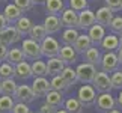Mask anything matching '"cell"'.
<instances>
[{
    "instance_id": "cell-42",
    "label": "cell",
    "mask_w": 122,
    "mask_h": 113,
    "mask_svg": "<svg viewBox=\"0 0 122 113\" xmlns=\"http://www.w3.org/2000/svg\"><path fill=\"white\" fill-rule=\"evenodd\" d=\"M54 112H56V107L47 104V103L41 104V107H39V113H54Z\"/></svg>"
},
{
    "instance_id": "cell-8",
    "label": "cell",
    "mask_w": 122,
    "mask_h": 113,
    "mask_svg": "<svg viewBox=\"0 0 122 113\" xmlns=\"http://www.w3.org/2000/svg\"><path fill=\"white\" fill-rule=\"evenodd\" d=\"M14 100H17L18 103H24V104H30L36 100L33 91H32V86L29 84H18L15 95H14Z\"/></svg>"
},
{
    "instance_id": "cell-23",
    "label": "cell",
    "mask_w": 122,
    "mask_h": 113,
    "mask_svg": "<svg viewBox=\"0 0 122 113\" xmlns=\"http://www.w3.org/2000/svg\"><path fill=\"white\" fill-rule=\"evenodd\" d=\"M72 47H74V50L77 51V54H83L87 48H91V47H92L91 38L87 36V33H80Z\"/></svg>"
},
{
    "instance_id": "cell-41",
    "label": "cell",
    "mask_w": 122,
    "mask_h": 113,
    "mask_svg": "<svg viewBox=\"0 0 122 113\" xmlns=\"http://www.w3.org/2000/svg\"><path fill=\"white\" fill-rule=\"evenodd\" d=\"M104 2H106V6L110 8L113 12L122 11V2L121 0H104Z\"/></svg>"
},
{
    "instance_id": "cell-26",
    "label": "cell",
    "mask_w": 122,
    "mask_h": 113,
    "mask_svg": "<svg viewBox=\"0 0 122 113\" xmlns=\"http://www.w3.org/2000/svg\"><path fill=\"white\" fill-rule=\"evenodd\" d=\"M26 60L24 54H23V50L21 48H17V47H12V48H8V54H6V62L11 63L15 67L17 63Z\"/></svg>"
},
{
    "instance_id": "cell-45",
    "label": "cell",
    "mask_w": 122,
    "mask_h": 113,
    "mask_svg": "<svg viewBox=\"0 0 122 113\" xmlns=\"http://www.w3.org/2000/svg\"><path fill=\"white\" fill-rule=\"evenodd\" d=\"M116 106H118L119 109H122V91L119 92V95H118V98H116Z\"/></svg>"
},
{
    "instance_id": "cell-47",
    "label": "cell",
    "mask_w": 122,
    "mask_h": 113,
    "mask_svg": "<svg viewBox=\"0 0 122 113\" xmlns=\"http://www.w3.org/2000/svg\"><path fill=\"white\" fill-rule=\"evenodd\" d=\"M54 113H68V112L62 107V109H56V112H54Z\"/></svg>"
},
{
    "instance_id": "cell-38",
    "label": "cell",
    "mask_w": 122,
    "mask_h": 113,
    "mask_svg": "<svg viewBox=\"0 0 122 113\" xmlns=\"http://www.w3.org/2000/svg\"><path fill=\"white\" fill-rule=\"evenodd\" d=\"M14 5H15L21 12H29L35 6L33 0H14Z\"/></svg>"
},
{
    "instance_id": "cell-46",
    "label": "cell",
    "mask_w": 122,
    "mask_h": 113,
    "mask_svg": "<svg viewBox=\"0 0 122 113\" xmlns=\"http://www.w3.org/2000/svg\"><path fill=\"white\" fill-rule=\"evenodd\" d=\"M116 54H118V60H119V65H122V47H119L116 50Z\"/></svg>"
},
{
    "instance_id": "cell-32",
    "label": "cell",
    "mask_w": 122,
    "mask_h": 113,
    "mask_svg": "<svg viewBox=\"0 0 122 113\" xmlns=\"http://www.w3.org/2000/svg\"><path fill=\"white\" fill-rule=\"evenodd\" d=\"M32 67V75L33 77H45L47 75V62L44 60H33V63H30Z\"/></svg>"
},
{
    "instance_id": "cell-15",
    "label": "cell",
    "mask_w": 122,
    "mask_h": 113,
    "mask_svg": "<svg viewBox=\"0 0 122 113\" xmlns=\"http://www.w3.org/2000/svg\"><path fill=\"white\" fill-rule=\"evenodd\" d=\"M97 23L95 20V12L91 9H84V11L78 12V29L81 30H87L91 26H93Z\"/></svg>"
},
{
    "instance_id": "cell-4",
    "label": "cell",
    "mask_w": 122,
    "mask_h": 113,
    "mask_svg": "<svg viewBox=\"0 0 122 113\" xmlns=\"http://www.w3.org/2000/svg\"><path fill=\"white\" fill-rule=\"evenodd\" d=\"M100 67H101V71H104L107 74L121 69V65H119L116 51H107V53L102 54L101 60H100Z\"/></svg>"
},
{
    "instance_id": "cell-21",
    "label": "cell",
    "mask_w": 122,
    "mask_h": 113,
    "mask_svg": "<svg viewBox=\"0 0 122 113\" xmlns=\"http://www.w3.org/2000/svg\"><path fill=\"white\" fill-rule=\"evenodd\" d=\"M44 98H45V103H47V104L53 106V107H56V109L62 107L63 106V101H65L63 93L59 92V91H53V89H50Z\"/></svg>"
},
{
    "instance_id": "cell-44",
    "label": "cell",
    "mask_w": 122,
    "mask_h": 113,
    "mask_svg": "<svg viewBox=\"0 0 122 113\" xmlns=\"http://www.w3.org/2000/svg\"><path fill=\"white\" fill-rule=\"evenodd\" d=\"M9 24H8V21H6V18H5V15L3 14H0V32H2L5 27H8Z\"/></svg>"
},
{
    "instance_id": "cell-35",
    "label": "cell",
    "mask_w": 122,
    "mask_h": 113,
    "mask_svg": "<svg viewBox=\"0 0 122 113\" xmlns=\"http://www.w3.org/2000/svg\"><path fill=\"white\" fill-rule=\"evenodd\" d=\"M14 104H15V101L12 97L2 95L0 97V113H11Z\"/></svg>"
},
{
    "instance_id": "cell-9",
    "label": "cell",
    "mask_w": 122,
    "mask_h": 113,
    "mask_svg": "<svg viewBox=\"0 0 122 113\" xmlns=\"http://www.w3.org/2000/svg\"><path fill=\"white\" fill-rule=\"evenodd\" d=\"M18 41H21V35L18 33L15 26H8L0 32V42H2V44L11 47L14 44H17Z\"/></svg>"
},
{
    "instance_id": "cell-49",
    "label": "cell",
    "mask_w": 122,
    "mask_h": 113,
    "mask_svg": "<svg viewBox=\"0 0 122 113\" xmlns=\"http://www.w3.org/2000/svg\"><path fill=\"white\" fill-rule=\"evenodd\" d=\"M118 38H119V47H122V33H121Z\"/></svg>"
},
{
    "instance_id": "cell-2",
    "label": "cell",
    "mask_w": 122,
    "mask_h": 113,
    "mask_svg": "<svg viewBox=\"0 0 122 113\" xmlns=\"http://www.w3.org/2000/svg\"><path fill=\"white\" fill-rule=\"evenodd\" d=\"M21 50H23V54H24V57L29 59V60H38V59L42 57L39 42L30 39V38H26V39H23V42H21Z\"/></svg>"
},
{
    "instance_id": "cell-51",
    "label": "cell",
    "mask_w": 122,
    "mask_h": 113,
    "mask_svg": "<svg viewBox=\"0 0 122 113\" xmlns=\"http://www.w3.org/2000/svg\"><path fill=\"white\" fill-rule=\"evenodd\" d=\"M32 113H36V112H32ZM38 113H39V112H38Z\"/></svg>"
},
{
    "instance_id": "cell-20",
    "label": "cell",
    "mask_w": 122,
    "mask_h": 113,
    "mask_svg": "<svg viewBox=\"0 0 122 113\" xmlns=\"http://www.w3.org/2000/svg\"><path fill=\"white\" fill-rule=\"evenodd\" d=\"M100 47L106 51V53L107 51H116L119 48V38H118V35H113V33L106 35L104 38H102Z\"/></svg>"
},
{
    "instance_id": "cell-50",
    "label": "cell",
    "mask_w": 122,
    "mask_h": 113,
    "mask_svg": "<svg viewBox=\"0 0 122 113\" xmlns=\"http://www.w3.org/2000/svg\"><path fill=\"white\" fill-rule=\"evenodd\" d=\"M45 2V0H33V3L36 5V3H44Z\"/></svg>"
},
{
    "instance_id": "cell-17",
    "label": "cell",
    "mask_w": 122,
    "mask_h": 113,
    "mask_svg": "<svg viewBox=\"0 0 122 113\" xmlns=\"http://www.w3.org/2000/svg\"><path fill=\"white\" fill-rule=\"evenodd\" d=\"M66 67L62 60L59 59V56L56 57H48L47 60V75H60V72L63 71V68Z\"/></svg>"
},
{
    "instance_id": "cell-6",
    "label": "cell",
    "mask_w": 122,
    "mask_h": 113,
    "mask_svg": "<svg viewBox=\"0 0 122 113\" xmlns=\"http://www.w3.org/2000/svg\"><path fill=\"white\" fill-rule=\"evenodd\" d=\"M92 86L95 87L97 92L104 93V92H112V82H110V75L104 71H97L95 77L92 80Z\"/></svg>"
},
{
    "instance_id": "cell-16",
    "label": "cell",
    "mask_w": 122,
    "mask_h": 113,
    "mask_svg": "<svg viewBox=\"0 0 122 113\" xmlns=\"http://www.w3.org/2000/svg\"><path fill=\"white\" fill-rule=\"evenodd\" d=\"M113 17H115V12L107 6H101L95 12V20H97L98 24H101L102 27H109L112 20H113Z\"/></svg>"
},
{
    "instance_id": "cell-25",
    "label": "cell",
    "mask_w": 122,
    "mask_h": 113,
    "mask_svg": "<svg viewBox=\"0 0 122 113\" xmlns=\"http://www.w3.org/2000/svg\"><path fill=\"white\" fill-rule=\"evenodd\" d=\"M3 15H5V18H6L8 24H14V23H15L18 18L23 15V12L14 3H9V5H6V8H5Z\"/></svg>"
},
{
    "instance_id": "cell-31",
    "label": "cell",
    "mask_w": 122,
    "mask_h": 113,
    "mask_svg": "<svg viewBox=\"0 0 122 113\" xmlns=\"http://www.w3.org/2000/svg\"><path fill=\"white\" fill-rule=\"evenodd\" d=\"M60 75H62V78L66 82V84L69 87H72L76 83H78V80H77V74H76V69H74L72 67H65L63 68V71L60 72Z\"/></svg>"
},
{
    "instance_id": "cell-3",
    "label": "cell",
    "mask_w": 122,
    "mask_h": 113,
    "mask_svg": "<svg viewBox=\"0 0 122 113\" xmlns=\"http://www.w3.org/2000/svg\"><path fill=\"white\" fill-rule=\"evenodd\" d=\"M39 45H41V53L44 57H56V56L59 54V50H60V44H59V41L56 39V38L53 36H50V35H47L44 39H42L39 42Z\"/></svg>"
},
{
    "instance_id": "cell-28",
    "label": "cell",
    "mask_w": 122,
    "mask_h": 113,
    "mask_svg": "<svg viewBox=\"0 0 122 113\" xmlns=\"http://www.w3.org/2000/svg\"><path fill=\"white\" fill-rule=\"evenodd\" d=\"M63 109L66 110L68 113H83V110H84V107H83V104L80 101L77 100V98H66V100L63 101Z\"/></svg>"
},
{
    "instance_id": "cell-27",
    "label": "cell",
    "mask_w": 122,
    "mask_h": 113,
    "mask_svg": "<svg viewBox=\"0 0 122 113\" xmlns=\"http://www.w3.org/2000/svg\"><path fill=\"white\" fill-rule=\"evenodd\" d=\"M17 86L18 84L15 83L14 78H6V80H2L0 82V92L2 95H8V97H12L15 95V91H17Z\"/></svg>"
},
{
    "instance_id": "cell-14",
    "label": "cell",
    "mask_w": 122,
    "mask_h": 113,
    "mask_svg": "<svg viewBox=\"0 0 122 113\" xmlns=\"http://www.w3.org/2000/svg\"><path fill=\"white\" fill-rule=\"evenodd\" d=\"M107 33H106V27H102L101 24H98V23H95L93 26H91L87 29V36L91 38V42L92 45L95 47H100L102 38H104Z\"/></svg>"
},
{
    "instance_id": "cell-53",
    "label": "cell",
    "mask_w": 122,
    "mask_h": 113,
    "mask_svg": "<svg viewBox=\"0 0 122 113\" xmlns=\"http://www.w3.org/2000/svg\"><path fill=\"white\" fill-rule=\"evenodd\" d=\"M121 2H122V0H121Z\"/></svg>"
},
{
    "instance_id": "cell-12",
    "label": "cell",
    "mask_w": 122,
    "mask_h": 113,
    "mask_svg": "<svg viewBox=\"0 0 122 113\" xmlns=\"http://www.w3.org/2000/svg\"><path fill=\"white\" fill-rule=\"evenodd\" d=\"M60 21L62 26L66 27H72V29H78V12L72 11L71 8L63 9V12L60 14Z\"/></svg>"
},
{
    "instance_id": "cell-13",
    "label": "cell",
    "mask_w": 122,
    "mask_h": 113,
    "mask_svg": "<svg viewBox=\"0 0 122 113\" xmlns=\"http://www.w3.org/2000/svg\"><path fill=\"white\" fill-rule=\"evenodd\" d=\"M44 29L47 32V35H54V33H59L62 30V21H60V17L57 15H47L45 20H44Z\"/></svg>"
},
{
    "instance_id": "cell-24",
    "label": "cell",
    "mask_w": 122,
    "mask_h": 113,
    "mask_svg": "<svg viewBox=\"0 0 122 113\" xmlns=\"http://www.w3.org/2000/svg\"><path fill=\"white\" fill-rule=\"evenodd\" d=\"M45 9L48 12V15H57L60 17V14L65 9V3L63 0H45Z\"/></svg>"
},
{
    "instance_id": "cell-34",
    "label": "cell",
    "mask_w": 122,
    "mask_h": 113,
    "mask_svg": "<svg viewBox=\"0 0 122 113\" xmlns=\"http://www.w3.org/2000/svg\"><path fill=\"white\" fill-rule=\"evenodd\" d=\"M14 74H15V68L14 65L8 63L6 60L0 63V82L6 78H14Z\"/></svg>"
},
{
    "instance_id": "cell-30",
    "label": "cell",
    "mask_w": 122,
    "mask_h": 113,
    "mask_svg": "<svg viewBox=\"0 0 122 113\" xmlns=\"http://www.w3.org/2000/svg\"><path fill=\"white\" fill-rule=\"evenodd\" d=\"M50 87L53 89V91H59V92H62V93L71 89L66 84V82L62 78V75H53L51 80H50Z\"/></svg>"
},
{
    "instance_id": "cell-18",
    "label": "cell",
    "mask_w": 122,
    "mask_h": 113,
    "mask_svg": "<svg viewBox=\"0 0 122 113\" xmlns=\"http://www.w3.org/2000/svg\"><path fill=\"white\" fill-rule=\"evenodd\" d=\"M81 56H83V60H84L86 63H91V65H93V67H98L102 54H101V51H100V48H98V47L92 45L91 48H87Z\"/></svg>"
},
{
    "instance_id": "cell-40",
    "label": "cell",
    "mask_w": 122,
    "mask_h": 113,
    "mask_svg": "<svg viewBox=\"0 0 122 113\" xmlns=\"http://www.w3.org/2000/svg\"><path fill=\"white\" fill-rule=\"evenodd\" d=\"M11 113H32L29 104H24V103H15L12 107V112Z\"/></svg>"
},
{
    "instance_id": "cell-36",
    "label": "cell",
    "mask_w": 122,
    "mask_h": 113,
    "mask_svg": "<svg viewBox=\"0 0 122 113\" xmlns=\"http://www.w3.org/2000/svg\"><path fill=\"white\" fill-rule=\"evenodd\" d=\"M109 27H110V32H112V33L119 36L122 33V15H115Z\"/></svg>"
},
{
    "instance_id": "cell-1",
    "label": "cell",
    "mask_w": 122,
    "mask_h": 113,
    "mask_svg": "<svg viewBox=\"0 0 122 113\" xmlns=\"http://www.w3.org/2000/svg\"><path fill=\"white\" fill-rule=\"evenodd\" d=\"M97 91L92 84H83V86L78 87L77 92V100L83 104V107H92L95 106L97 101Z\"/></svg>"
},
{
    "instance_id": "cell-39",
    "label": "cell",
    "mask_w": 122,
    "mask_h": 113,
    "mask_svg": "<svg viewBox=\"0 0 122 113\" xmlns=\"http://www.w3.org/2000/svg\"><path fill=\"white\" fill-rule=\"evenodd\" d=\"M69 8L76 12H81L87 9V0H69Z\"/></svg>"
},
{
    "instance_id": "cell-19",
    "label": "cell",
    "mask_w": 122,
    "mask_h": 113,
    "mask_svg": "<svg viewBox=\"0 0 122 113\" xmlns=\"http://www.w3.org/2000/svg\"><path fill=\"white\" fill-rule=\"evenodd\" d=\"M14 68H15L14 77L18 78V80H29L30 77H33V75H32V67L27 60H23V62L17 63Z\"/></svg>"
},
{
    "instance_id": "cell-37",
    "label": "cell",
    "mask_w": 122,
    "mask_h": 113,
    "mask_svg": "<svg viewBox=\"0 0 122 113\" xmlns=\"http://www.w3.org/2000/svg\"><path fill=\"white\" fill-rule=\"evenodd\" d=\"M110 82H112V87H113V89L122 91V71H121V69H118V71H115V72H112Z\"/></svg>"
},
{
    "instance_id": "cell-29",
    "label": "cell",
    "mask_w": 122,
    "mask_h": 113,
    "mask_svg": "<svg viewBox=\"0 0 122 113\" xmlns=\"http://www.w3.org/2000/svg\"><path fill=\"white\" fill-rule=\"evenodd\" d=\"M78 29H72V27H66L62 32V42L63 45H74L76 39L78 38Z\"/></svg>"
},
{
    "instance_id": "cell-43",
    "label": "cell",
    "mask_w": 122,
    "mask_h": 113,
    "mask_svg": "<svg viewBox=\"0 0 122 113\" xmlns=\"http://www.w3.org/2000/svg\"><path fill=\"white\" fill-rule=\"evenodd\" d=\"M8 48H9L8 45H5V44H2V42H0V63H2V62H5V60H6Z\"/></svg>"
},
{
    "instance_id": "cell-22",
    "label": "cell",
    "mask_w": 122,
    "mask_h": 113,
    "mask_svg": "<svg viewBox=\"0 0 122 113\" xmlns=\"http://www.w3.org/2000/svg\"><path fill=\"white\" fill-rule=\"evenodd\" d=\"M14 26H15V29L18 30V33H20L21 36H27L29 32H30V29H32V26H33V21H32L29 17L21 15L15 23H14Z\"/></svg>"
},
{
    "instance_id": "cell-11",
    "label": "cell",
    "mask_w": 122,
    "mask_h": 113,
    "mask_svg": "<svg viewBox=\"0 0 122 113\" xmlns=\"http://www.w3.org/2000/svg\"><path fill=\"white\" fill-rule=\"evenodd\" d=\"M30 86H32V91H33L36 98L45 97L47 92L51 89L50 87V82H48V78H47V77H35Z\"/></svg>"
},
{
    "instance_id": "cell-5",
    "label": "cell",
    "mask_w": 122,
    "mask_h": 113,
    "mask_svg": "<svg viewBox=\"0 0 122 113\" xmlns=\"http://www.w3.org/2000/svg\"><path fill=\"white\" fill-rule=\"evenodd\" d=\"M76 74H77V80L83 84H91L93 77L97 74V67H93L91 63L83 62L76 68Z\"/></svg>"
},
{
    "instance_id": "cell-33",
    "label": "cell",
    "mask_w": 122,
    "mask_h": 113,
    "mask_svg": "<svg viewBox=\"0 0 122 113\" xmlns=\"http://www.w3.org/2000/svg\"><path fill=\"white\" fill-rule=\"evenodd\" d=\"M27 36H29L30 39L36 41V42H41L47 36V32H45V29H44V26H42V24H33Z\"/></svg>"
},
{
    "instance_id": "cell-52",
    "label": "cell",
    "mask_w": 122,
    "mask_h": 113,
    "mask_svg": "<svg viewBox=\"0 0 122 113\" xmlns=\"http://www.w3.org/2000/svg\"><path fill=\"white\" fill-rule=\"evenodd\" d=\"M0 93H2V92H0Z\"/></svg>"
},
{
    "instance_id": "cell-48",
    "label": "cell",
    "mask_w": 122,
    "mask_h": 113,
    "mask_svg": "<svg viewBox=\"0 0 122 113\" xmlns=\"http://www.w3.org/2000/svg\"><path fill=\"white\" fill-rule=\"evenodd\" d=\"M107 113H122V112H121L119 109H112V110H109Z\"/></svg>"
},
{
    "instance_id": "cell-7",
    "label": "cell",
    "mask_w": 122,
    "mask_h": 113,
    "mask_svg": "<svg viewBox=\"0 0 122 113\" xmlns=\"http://www.w3.org/2000/svg\"><path fill=\"white\" fill-rule=\"evenodd\" d=\"M95 107L100 112H104L107 113L112 109H116V98L112 95L110 92H104V93H100L97 97V101H95Z\"/></svg>"
},
{
    "instance_id": "cell-10",
    "label": "cell",
    "mask_w": 122,
    "mask_h": 113,
    "mask_svg": "<svg viewBox=\"0 0 122 113\" xmlns=\"http://www.w3.org/2000/svg\"><path fill=\"white\" fill-rule=\"evenodd\" d=\"M57 56L65 65H68V67H72V65L77 63V60H78V54H77V51L74 50L72 45H62Z\"/></svg>"
}]
</instances>
